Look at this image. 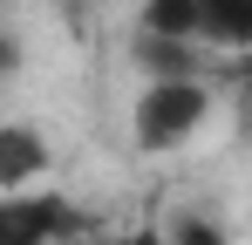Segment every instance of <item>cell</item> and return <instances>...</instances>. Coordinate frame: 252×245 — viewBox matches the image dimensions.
Returning a JSON list of instances; mask_svg holds the SVG:
<instances>
[{
	"label": "cell",
	"mask_w": 252,
	"mask_h": 245,
	"mask_svg": "<svg viewBox=\"0 0 252 245\" xmlns=\"http://www.w3.org/2000/svg\"><path fill=\"white\" fill-rule=\"evenodd\" d=\"M211 116V89L205 82H143L136 109H129V136L143 157H170L184 150Z\"/></svg>",
	"instance_id": "1"
},
{
	"label": "cell",
	"mask_w": 252,
	"mask_h": 245,
	"mask_svg": "<svg viewBox=\"0 0 252 245\" xmlns=\"http://www.w3.org/2000/svg\"><path fill=\"white\" fill-rule=\"evenodd\" d=\"M75 211L55 191H0V245H55Z\"/></svg>",
	"instance_id": "2"
},
{
	"label": "cell",
	"mask_w": 252,
	"mask_h": 245,
	"mask_svg": "<svg viewBox=\"0 0 252 245\" xmlns=\"http://www.w3.org/2000/svg\"><path fill=\"white\" fill-rule=\"evenodd\" d=\"M48 163H55V150H48L41 122H0V191H34Z\"/></svg>",
	"instance_id": "3"
},
{
	"label": "cell",
	"mask_w": 252,
	"mask_h": 245,
	"mask_svg": "<svg viewBox=\"0 0 252 245\" xmlns=\"http://www.w3.org/2000/svg\"><path fill=\"white\" fill-rule=\"evenodd\" d=\"M198 41L246 48L252 41V0H198Z\"/></svg>",
	"instance_id": "4"
},
{
	"label": "cell",
	"mask_w": 252,
	"mask_h": 245,
	"mask_svg": "<svg viewBox=\"0 0 252 245\" xmlns=\"http://www.w3.org/2000/svg\"><path fill=\"white\" fill-rule=\"evenodd\" d=\"M143 34L150 41H184L198 48V0H143Z\"/></svg>",
	"instance_id": "5"
},
{
	"label": "cell",
	"mask_w": 252,
	"mask_h": 245,
	"mask_svg": "<svg viewBox=\"0 0 252 245\" xmlns=\"http://www.w3.org/2000/svg\"><path fill=\"white\" fill-rule=\"evenodd\" d=\"M136 61L150 68V82H198V48H184V41L136 34Z\"/></svg>",
	"instance_id": "6"
},
{
	"label": "cell",
	"mask_w": 252,
	"mask_h": 245,
	"mask_svg": "<svg viewBox=\"0 0 252 245\" xmlns=\"http://www.w3.org/2000/svg\"><path fill=\"white\" fill-rule=\"evenodd\" d=\"M164 245H225V232L205 218H177V232H164Z\"/></svg>",
	"instance_id": "7"
},
{
	"label": "cell",
	"mask_w": 252,
	"mask_h": 245,
	"mask_svg": "<svg viewBox=\"0 0 252 245\" xmlns=\"http://www.w3.org/2000/svg\"><path fill=\"white\" fill-rule=\"evenodd\" d=\"M116 245H164V232H157V225H143V232H123Z\"/></svg>",
	"instance_id": "8"
},
{
	"label": "cell",
	"mask_w": 252,
	"mask_h": 245,
	"mask_svg": "<svg viewBox=\"0 0 252 245\" xmlns=\"http://www.w3.org/2000/svg\"><path fill=\"white\" fill-rule=\"evenodd\" d=\"M14 61H21V48H14V34H0V75H14Z\"/></svg>",
	"instance_id": "9"
}]
</instances>
